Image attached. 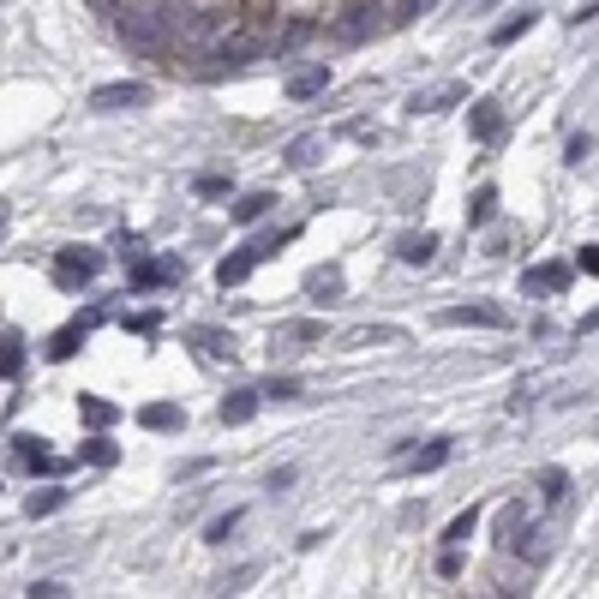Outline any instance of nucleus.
I'll use <instances>...</instances> for the list:
<instances>
[{"instance_id":"obj_1","label":"nucleus","mask_w":599,"mask_h":599,"mask_svg":"<svg viewBox=\"0 0 599 599\" xmlns=\"http://www.w3.org/2000/svg\"><path fill=\"white\" fill-rule=\"evenodd\" d=\"M228 36H234V12H228V6H198V12L174 30V48L192 54V60H210Z\"/></svg>"},{"instance_id":"obj_2","label":"nucleus","mask_w":599,"mask_h":599,"mask_svg":"<svg viewBox=\"0 0 599 599\" xmlns=\"http://www.w3.org/2000/svg\"><path fill=\"white\" fill-rule=\"evenodd\" d=\"M120 42H126L132 54H144V60H162V54L174 48V30H168L144 0H126V6H120Z\"/></svg>"},{"instance_id":"obj_3","label":"nucleus","mask_w":599,"mask_h":599,"mask_svg":"<svg viewBox=\"0 0 599 599\" xmlns=\"http://www.w3.org/2000/svg\"><path fill=\"white\" fill-rule=\"evenodd\" d=\"M384 24H390V18H384L378 0H354V6L336 18V36H342V42H366V36H378Z\"/></svg>"},{"instance_id":"obj_4","label":"nucleus","mask_w":599,"mask_h":599,"mask_svg":"<svg viewBox=\"0 0 599 599\" xmlns=\"http://www.w3.org/2000/svg\"><path fill=\"white\" fill-rule=\"evenodd\" d=\"M96 270H102V258H96L90 246L54 252V282H60V288H84V282H96Z\"/></svg>"},{"instance_id":"obj_5","label":"nucleus","mask_w":599,"mask_h":599,"mask_svg":"<svg viewBox=\"0 0 599 599\" xmlns=\"http://www.w3.org/2000/svg\"><path fill=\"white\" fill-rule=\"evenodd\" d=\"M144 102H150V90H144V84H132V78L90 90V108H96V114H120V108H144Z\"/></svg>"},{"instance_id":"obj_6","label":"nucleus","mask_w":599,"mask_h":599,"mask_svg":"<svg viewBox=\"0 0 599 599\" xmlns=\"http://www.w3.org/2000/svg\"><path fill=\"white\" fill-rule=\"evenodd\" d=\"M570 282H576V264H564V258L534 264V270L522 276V288H528V294H570Z\"/></svg>"},{"instance_id":"obj_7","label":"nucleus","mask_w":599,"mask_h":599,"mask_svg":"<svg viewBox=\"0 0 599 599\" xmlns=\"http://www.w3.org/2000/svg\"><path fill=\"white\" fill-rule=\"evenodd\" d=\"M306 342H324V324H318V318H300V324H276V330H270V354H300Z\"/></svg>"},{"instance_id":"obj_8","label":"nucleus","mask_w":599,"mask_h":599,"mask_svg":"<svg viewBox=\"0 0 599 599\" xmlns=\"http://www.w3.org/2000/svg\"><path fill=\"white\" fill-rule=\"evenodd\" d=\"M468 132H474L480 144H498V138H504V108H498V102H474Z\"/></svg>"},{"instance_id":"obj_9","label":"nucleus","mask_w":599,"mask_h":599,"mask_svg":"<svg viewBox=\"0 0 599 599\" xmlns=\"http://www.w3.org/2000/svg\"><path fill=\"white\" fill-rule=\"evenodd\" d=\"M324 90H330V66H324V60L288 78V96H294V102H312V96H324Z\"/></svg>"},{"instance_id":"obj_10","label":"nucleus","mask_w":599,"mask_h":599,"mask_svg":"<svg viewBox=\"0 0 599 599\" xmlns=\"http://www.w3.org/2000/svg\"><path fill=\"white\" fill-rule=\"evenodd\" d=\"M258 402H264V390H234V396H222V426H246V420L258 414Z\"/></svg>"},{"instance_id":"obj_11","label":"nucleus","mask_w":599,"mask_h":599,"mask_svg":"<svg viewBox=\"0 0 599 599\" xmlns=\"http://www.w3.org/2000/svg\"><path fill=\"white\" fill-rule=\"evenodd\" d=\"M138 426H144V432H180L186 414H180L174 402H150V408H138Z\"/></svg>"},{"instance_id":"obj_12","label":"nucleus","mask_w":599,"mask_h":599,"mask_svg":"<svg viewBox=\"0 0 599 599\" xmlns=\"http://www.w3.org/2000/svg\"><path fill=\"white\" fill-rule=\"evenodd\" d=\"M462 96H468V84H444V90H432V96H414L408 108H414V114H444V108L462 102Z\"/></svg>"},{"instance_id":"obj_13","label":"nucleus","mask_w":599,"mask_h":599,"mask_svg":"<svg viewBox=\"0 0 599 599\" xmlns=\"http://www.w3.org/2000/svg\"><path fill=\"white\" fill-rule=\"evenodd\" d=\"M270 204H276L270 192H246V198H234V210H228V216H234L240 228H252L258 216H270Z\"/></svg>"},{"instance_id":"obj_14","label":"nucleus","mask_w":599,"mask_h":599,"mask_svg":"<svg viewBox=\"0 0 599 599\" xmlns=\"http://www.w3.org/2000/svg\"><path fill=\"white\" fill-rule=\"evenodd\" d=\"M432 252H438V234H402V246H396L402 264H432Z\"/></svg>"},{"instance_id":"obj_15","label":"nucleus","mask_w":599,"mask_h":599,"mask_svg":"<svg viewBox=\"0 0 599 599\" xmlns=\"http://www.w3.org/2000/svg\"><path fill=\"white\" fill-rule=\"evenodd\" d=\"M444 324H486V330H498V324H504V312H498V306H450V312H444Z\"/></svg>"},{"instance_id":"obj_16","label":"nucleus","mask_w":599,"mask_h":599,"mask_svg":"<svg viewBox=\"0 0 599 599\" xmlns=\"http://www.w3.org/2000/svg\"><path fill=\"white\" fill-rule=\"evenodd\" d=\"M84 336H90V324H84V318H72V324H66V330H60V336L48 342V360H72Z\"/></svg>"},{"instance_id":"obj_17","label":"nucleus","mask_w":599,"mask_h":599,"mask_svg":"<svg viewBox=\"0 0 599 599\" xmlns=\"http://www.w3.org/2000/svg\"><path fill=\"white\" fill-rule=\"evenodd\" d=\"M498 216V186H480L474 198H468V228H486Z\"/></svg>"},{"instance_id":"obj_18","label":"nucleus","mask_w":599,"mask_h":599,"mask_svg":"<svg viewBox=\"0 0 599 599\" xmlns=\"http://www.w3.org/2000/svg\"><path fill=\"white\" fill-rule=\"evenodd\" d=\"M252 264H258L252 252H234V258H222V264H216V282H222V288H240V282L252 276Z\"/></svg>"},{"instance_id":"obj_19","label":"nucleus","mask_w":599,"mask_h":599,"mask_svg":"<svg viewBox=\"0 0 599 599\" xmlns=\"http://www.w3.org/2000/svg\"><path fill=\"white\" fill-rule=\"evenodd\" d=\"M78 414H84V426H96V432H108V426L120 420V408H114V402H102V396H84V402H78Z\"/></svg>"},{"instance_id":"obj_20","label":"nucleus","mask_w":599,"mask_h":599,"mask_svg":"<svg viewBox=\"0 0 599 599\" xmlns=\"http://www.w3.org/2000/svg\"><path fill=\"white\" fill-rule=\"evenodd\" d=\"M18 372H24V336L6 330L0 336V378H18Z\"/></svg>"},{"instance_id":"obj_21","label":"nucleus","mask_w":599,"mask_h":599,"mask_svg":"<svg viewBox=\"0 0 599 599\" xmlns=\"http://www.w3.org/2000/svg\"><path fill=\"white\" fill-rule=\"evenodd\" d=\"M144 6H150V12H156V18H162L168 30H180V24H186V18L198 12V0H144Z\"/></svg>"},{"instance_id":"obj_22","label":"nucleus","mask_w":599,"mask_h":599,"mask_svg":"<svg viewBox=\"0 0 599 599\" xmlns=\"http://www.w3.org/2000/svg\"><path fill=\"white\" fill-rule=\"evenodd\" d=\"M60 504H66V486H42V492H30V498H24V510H30V516H54Z\"/></svg>"},{"instance_id":"obj_23","label":"nucleus","mask_w":599,"mask_h":599,"mask_svg":"<svg viewBox=\"0 0 599 599\" xmlns=\"http://www.w3.org/2000/svg\"><path fill=\"white\" fill-rule=\"evenodd\" d=\"M78 456H84V462H96V468H114V456H120V450H114V438H102V432H96Z\"/></svg>"},{"instance_id":"obj_24","label":"nucleus","mask_w":599,"mask_h":599,"mask_svg":"<svg viewBox=\"0 0 599 599\" xmlns=\"http://www.w3.org/2000/svg\"><path fill=\"white\" fill-rule=\"evenodd\" d=\"M444 462H450V444H444V438H438L432 450H420V456H408V468H414V474H432V468H444Z\"/></svg>"},{"instance_id":"obj_25","label":"nucleus","mask_w":599,"mask_h":599,"mask_svg":"<svg viewBox=\"0 0 599 599\" xmlns=\"http://www.w3.org/2000/svg\"><path fill=\"white\" fill-rule=\"evenodd\" d=\"M522 30H534V12H516V18H510V24H498V30H492V42H498V48H504V42H516V36H522Z\"/></svg>"},{"instance_id":"obj_26","label":"nucleus","mask_w":599,"mask_h":599,"mask_svg":"<svg viewBox=\"0 0 599 599\" xmlns=\"http://www.w3.org/2000/svg\"><path fill=\"white\" fill-rule=\"evenodd\" d=\"M192 336L204 342V354H216V360L228 354V360H234V336H222V330H192Z\"/></svg>"},{"instance_id":"obj_27","label":"nucleus","mask_w":599,"mask_h":599,"mask_svg":"<svg viewBox=\"0 0 599 599\" xmlns=\"http://www.w3.org/2000/svg\"><path fill=\"white\" fill-rule=\"evenodd\" d=\"M234 528H240V510H228V516H216V522L204 528V540H210V546H228V534H234Z\"/></svg>"},{"instance_id":"obj_28","label":"nucleus","mask_w":599,"mask_h":599,"mask_svg":"<svg viewBox=\"0 0 599 599\" xmlns=\"http://www.w3.org/2000/svg\"><path fill=\"white\" fill-rule=\"evenodd\" d=\"M288 162H294V168H312V162H318V138H294V144H288Z\"/></svg>"},{"instance_id":"obj_29","label":"nucleus","mask_w":599,"mask_h":599,"mask_svg":"<svg viewBox=\"0 0 599 599\" xmlns=\"http://www.w3.org/2000/svg\"><path fill=\"white\" fill-rule=\"evenodd\" d=\"M336 288H342L336 270H312V276H306V294H336Z\"/></svg>"},{"instance_id":"obj_30","label":"nucleus","mask_w":599,"mask_h":599,"mask_svg":"<svg viewBox=\"0 0 599 599\" xmlns=\"http://www.w3.org/2000/svg\"><path fill=\"white\" fill-rule=\"evenodd\" d=\"M264 396H270V402H294V396H300V378H270Z\"/></svg>"},{"instance_id":"obj_31","label":"nucleus","mask_w":599,"mask_h":599,"mask_svg":"<svg viewBox=\"0 0 599 599\" xmlns=\"http://www.w3.org/2000/svg\"><path fill=\"white\" fill-rule=\"evenodd\" d=\"M438 0H396V18L390 24H408V18H420V12H432Z\"/></svg>"},{"instance_id":"obj_32","label":"nucleus","mask_w":599,"mask_h":599,"mask_svg":"<svg viewBox=\"0 0 599 599\" xmlns=\"http://www.w3.org/2000/svg\"><path fill=\"white\" fill-rule=\"evenodd\" d=\"M474 522H480V516H474V510H468V516H456V522H450V534H444V540H450V546H462V540H468V534H474Z\"/></svg>"},{"instance_id":"obj_33","label":"nucleus","mask_w":599,"mask_h":599,"mask_svg":"<svg viewBox=\"0 0 599 599\" xmlns=\"http://www.w3.org/2000/svg\"><path fill=\"white\" fill-rule=\"evenodd\" d=\"M540 480H546V498H552V504L570 498V480H564V474H540Z\"/></svg>"},{"instance_id":"obj_34","label":"nucleus","mask_w":599,"mask_h":599,"mask_svg":"<svg viewBox=\"0 0 599 599\" xmlns=\"http://www.w3.org/2000/svg\"><path fill=\"white\" fill-rule=\"evenodd\" d=\"M588 150H594V138H588V132H576V138H570V156H564V162H588Z\"/></svg>"},{"instance_id":"obj_35","label":"nucleus","mask_w":599,"mask_h":599,"mask_svg":"<svg viewBox=\"0 0 599 599\" xmlns=\"http://www.w3.org/2000/svg\"><path fill=\"white\" fill-rule=\"evenodd\" d=\"M66 594V582H36V588H30V599H60Z\"/></svg>"},{"instance_id":"obj_36","label":"nucleus","mask_w":599,"mask_h":599,"mask_svg":"<svg viewBox=\"0 0 599 599\" xmlns=\"http://www.w3.org/2000/svg\"><path fill=\"white\" fill-rule=\"evenodd\" d=\"M438 576H462V558H456V546H450V552L438 558Z\"/></svg>"},{"instance_id":"obj_37","label":"nucleus","mask_w":599,"mask_h":599,"mask_svg":"<svg viewBox=\"0 0 599 599\" xmlns=\"http://www.w3.org/2000/svg\"><path fill=\"white\" fill-rule=\"evenodd\" d=\"M582 270H588V276H599V246H582Z\"/></svg>"},{"instance_id":"obj_38","label":"nucleus","mask_w":599,"mask_h":599,"mask_svg":"<svg viewBox=\"0 0 599 599\" xmlns=\"http://www.w3.org/2000/svg\"><path fill=\"white\" fill-rule=\"evenodd\" d=\"M0 222H6V204H0Z\"/></svg>"},{"instance_id":"obj_39","label":"nucleus","mask_w":599,"mask_h":599,"mask_svg":"<svg viewBox=\"0 0 599 599\" xmlns=\"http://www.w3.org/2000/svg\"><path fill=\"white\" fill-rule=\"evenodd\" d=\"M120 6H126V0H120Z\"/></svg>"}]
</instances>
